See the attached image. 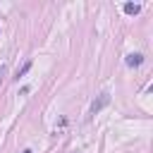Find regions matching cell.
<instances>
[{"label":"cell","mask_w":153,"mask_h":153,"mask_svg":"<svg viewBox=\"0 0 153 153\" xmlns=\"http://www.w3.org/2000/svg\"><path fill=\"white\" fill-rule=\"evenodd\" d=\"M108 103H110V93H108V91H103V93H100V96H98V98L91 103V108H88V120H91L93 115H98V112H100V110H103Z\"/></svg>","instance_id":"cell-1"},{"label":"cell","mask_w":153,"mask_h":153,"mask_svg":"<svg viewBox=\"0 0 153 153\" xmlns=\"http://www.w3.org/2000/svg\"><path fill=\"white\" fill-rule=\"evenodd\" d=\"M124 62H127V67H139V65L143 62V55H141V53H129Z\"/></svg>","instance_id":"cell-2"},{"label":"cell","mask_w":153,"mask_h":153,"mask_svg":"<svg viewBox=\"0 0 153 153\" xmlns=\"http://www.w3.org/2000/svg\"><path fill=\"white\" fill-rule=\"evenodd\" d=\"M124 12H127V14H139V12H141V5H136V2H124Z\"/></svg>","instance_id":"cell-3"},{"label":"cell","mask_w":153,"mask_h":153,"mask_svg":"<svg viewBox=\"0 0 153 153\" xmlns=\"http://www.w3.org/2000/svg\"><path fill=\"white\" fill-rule=\"evenodd\" d=\"M31 65H33V60H26V62L22 65V69H17V74H14V76H17V79H19V76H24V74L31 69Z\"/></svg>","instance_id":"cell-4"},{"label":"cell","mask_w":153,"mask_h":153,"mask_svg":"<svg viewBox=\"0 0 153 153\" xmlns=\"http://www.w3.org/2000/svg\"><path fill=\"white\" fill-rule=\"evenodd\" d=\"M5 74H7V67H5V65H0V81H2V76H5Z\"/></svg>","instance_id":"cell-5"},{"label":"cell","mask_w":153,"mask_h":153,"mask_svg":"<svg viewBox=\"0 0 153 153\" xmlns=\"http://www.w3.org/2000/svg\"><path fill=\"white\" fill-rule=\"evenodd\" d=\"M22 153H33V151H31V148H26V151H22Z\"/></svg>","instance_id":"cell-6"}]
</instances>
